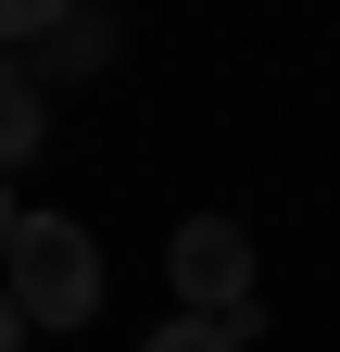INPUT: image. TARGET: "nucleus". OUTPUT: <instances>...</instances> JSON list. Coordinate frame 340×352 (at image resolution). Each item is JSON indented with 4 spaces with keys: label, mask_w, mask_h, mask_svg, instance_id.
Wrapping results in <instances>:
<instances>
[{
    "label": "nucleus",
    "mask_w": 340,
    "mask_h": 352,
    "mask_svg": "<svg viewBox=\"0 0 340 352\" xmlns=\"http://www.w3.org/2000/svg\"><path fill=\"white\" fill-rule=\"evenodd\" d=\"M101 63H114V13H101V0H76V13L25 51V76H101Z\"/></svg>",
    "instance_id": "nucleus-3"
},
{
    "label": "nucleus",
    "mask_w": 340,
    "mask_h": 352,
    "mask_svg": "<svg viewBox=\"0 0 340 352\" xmlns=\"http://www.w3.org/2000/svg\"><path fill=\"white\" fill-rule=\"evenodd\" d=\"M63 13H76V0H0V63H13V51H38Z\"/></svg>",
    "instance_id": "nucleus-5"
},
{
    "label": "nucleus",
    "mask_w": 340,
    "mask_h": 352,
    "mask_svg": "<svg viewBox=\"0 0 340 352\" xmlns=\"http://www.w3.org/2000/svg\"><path fill=\"white\" fill-rule=\"evenodd\" d=\"M0 352H25V302L13 289H0Z\"/></svg>",
    "instance_id": "nucleus-7"
},
{
    "label": "nucleus",
    "mask_w": 340,
    "mask_h": 352,
    "mask_svg": "<svg viewBox=\"0 0 340 352\" xmlns=\"http://www.w3.org/2000/svg\"><path fill=\"white\" fill-rule=\"evenodd\" d=\"M0 264H13L0 289L25 302V327H89V315H101V252H89L76 214H25Z\"/></svg>",
    "instance_id": "nucleus-1"
},
{
    "label": "nucleus",
    "mask_w": 340,
    "mask_h": 352,
    "mask_svg": "<svg viewBox=\"0 0 340 352\" xmlns=\"http://www.w3.org/2000/svg\"><path fill=\"white\" fill-rule=\"evenodd\" d=\"M13 227H25V214H13V189H0V252H13Z\"/></svg>",
    "instance_id": "nucleus-8"
},
{
    "label": "nucleus",
    "mask_w": 340,
    "mask_h": 352,
    "mask_svg": "<svg viewBox=\"0 0 340 352\" xmlns=\"http://www.w3.org/2000/svg\"><path fill=\"white\" fill-rule=\"evenodd\" d=\"M38 126H51V101H38V76H25V63H0V176H13V164L38 151Z\"/></svg>",
    "instance_id": "nucleus-4"
},
{
    "label": "nucleus",
    "mask_w": 340,
    "mask_h": 352,
    "mask_svg": "<svg viewBox=\"0 0 340 352\" xmlns=\"http://www.w3.org/2000/svg\"><path fill=\"white\" fill-rule=\"evenodd\" d=\"M164 277H177L189 315H240L252 302V239L227 227V214H189V227L164 239Z\"/></svg>",
    "instance_id": "nucleus-2"
},
{
    "label": "nucleus",
    "mask_w": 340,
    "mask_h": 352,
    "mask_svg": "<svg viewBox=\"0 0 340 352\" xmlns=\"http://www.w3.org/2000/svg\"><path fill=\"white\" fill-rule=\"evenodd\" d=\"M139 352H240V340H227V315H177V327H151Z\"/></svg>",
    "instance_id": "nucleus-6"
}]
</instances>
